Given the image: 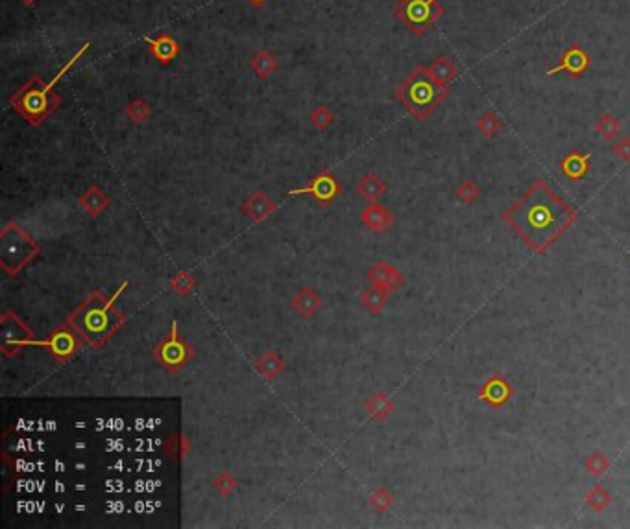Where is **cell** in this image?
I'll return each mask as SVG.
<instances>
[{"label":"cell","mask_w":630,"mask_h":529,"mask_svg":"<svg viewBox=\"0 0 630 529\" xmlns=\"http://www.w3.org/2000/svg\"><path fill=\"white\" fill-rule=\"evenodd\" d=\"M577 212L545 181L538 179L503 212L512 227L536 253H545L575 224Z\"/></svg>","instance_id":"6da1fadb"},{"label":"cell","mask_w":630,"mask_h":529,"mask_svg":"<svg viewBox=\"0 0 630 529\" xmlns=\"http://www.w3.org/2000/svg\"><path fill=\"white\" fill-rule=\"evenodd\" d=\"M126 286L128 284L124 282L118 291L113 294V297H106L102 291H92L69 316V325L92 349L106 345L113 334L120 331L126 323V316L115 306V299L122 294Z\"/></svg>","instance_id":"7a4b0ae2"},{"label":"cell","mask_w":630,"mask_h":529,"mask_svg":"<svg viewBox=\"0 0 630 529\" xmlns=\"http://www.w3.org/2000/svg\"><path fill=\"white\" fill-rule=\"evenodd\" d=\"M91 45H92L91 41L83 43L82 48L69 59L67 65L63 66L62 71L57 72L56 76L52 78L48 83L43 82L41 76H37L36 74V76H31L30 80H28V82H26L24 85L10 98L11 107H13V109H15L30 126L34 127L41 126L46 118L50 117L52 113L59 107L62 98H59V94L54 91V87H56V83L62 80L63 74H67V72L71 71L72 65H76L78 59L85 54V50L91 48Z\"/></svg>","instance_id":"3957f363"},{"label":"cell","mask_w":630,"mask_h":529,"mask_svg":"<svg viewBox=\"0 0 630 529\" xmlns=\"http://www.w3.org/2000/svg\"><path fill=\"white\" fill-rule=\"evenodd\" d=\"M447 96L449 87L436 83L424 65L416 66L412 74H409V78L396 89V100L420 122L427 120Z\"/></svg>","instance_id":"277c9868"},{"label":"cell","mask_w":630,"mask_h":529,"mask_svg":"<svg viewBox=\"0 0 630 529\" xmlns=\"http://www.w3.org/2000/svg\"><path fill=\"white\" fill-rule=\"evenodd\" d=\"M39 244L17 224H6L0 231V268L6 275H19L39 254Z\"/></svg>","instance_id":"5b68a950"},{"label":"cell","mask_w":630,"mask_h":529,"mask_svg":"<svg viewBox=\"0 0 630 529\" xmlns=\"http://www.w3.org/2000/svg\"><path fill=\"white\" fill-rule=\"evenodd\" d=\"M394 15L414 36H424L444 15V6L438 0H400L394 8Z\"/></svg>","instance_id":"8992f818"},{"label":"cell","mask_w":630,"mask_h":529,"mask_svg":"<svg viewBox=\"0 0 630 529\" xmlns=\"http://www.w3.org/2000/svg\"><path fill=\"white\" fill-rule=\"evenodd\" d=\"M154 358L159 365L172 372L180 371L181 367L187 365V361L192 358V349L178 332V321H172L169 336L163 338L154 347Z\"/></svg>","instance_id":"52a82bcc"},{"label":"cell","mask_w":630,"mask_h":529,"mask_svg":"<svg viewBox=\"0 0 630 529\" xmlns=\"http://www.w3.org/2000/svg\"><path fill=\"white\" fill-rule=\"evenodd\" d=\"M31 341L34 332L17 314L6 310L0 316V351L4 356H15L22 351V347L31 345Z\"/></svg>","instance_id":"ba28073f"},{"label":"cell","mask_w":630,"mask_h":529,"mask_svg":"<svg viewBox=\"0 0 630 529\" xmlns=\"http://www.w3.org/2000/svg\"><path fill=\"white\" fill-rule=\"evenodd\" d=\"M80 341L82 338L78 336V332L67 323V325L54 328L43 341H31V345L45 347L59 363H65L80 351Z\"/></svg>","instance_id":"9c48e42d"},{"label":"cell","mask_w":630,"mask_h":529,"mask_svg":"<svg viewBox=\"0 0 630 529\" xmlns=\"http://www.w3.org/2000/svg\"><path fill=\"white\" fill-rule=\"evenodd\" d=\"M592 56L588 54V50H584L579 43H573L569 45L566 50L562 52L559 63L549 68L547 76H556V74H566L571 80H580L584 76L586 72L589 71L592 66Z\"/></svg>","instance_id":"30bf717a"},{"label":"cell","mask_w":630,"mask_h":529,"mask_svg":"<svg viewBox=\"0 0 630 529\" xmlns=\"http://www.w3.org/2000/svg\"><path fill=\"white\" fill-rule=\"evenodd\" d=\"M342 192V184L338 183L337 177H335L333 173L329 172H322L314 175L309 184L302 187V189H294L288 192V196H303V194H309V196H313L316 199L318 203L323 205V207H328L335 201V199L340 196Z\"/></svg>","instance_id":"8fae6325"},{"label":"cell","mask_w":630,"mask_h":529,"mask_svg":"<svg viewBox=\"0 0 630 529\" xmlns=\"http://www.w3.org/2000/svg\"><path fill=\"white\" fill-rule=\"evenodd\" d=\"M144 43L148 45L150 54L158 59L159 65L163 66L170 65L180 54V45L169 34H159L158 37H144Z\"/></svg>","instance_id":"7c38bea8"},{"label":"cell","mask_w":630,"mask_h":529,"mask_svg":"<svg viewBox=\"0 0 630 529\" xmlns=\"http://www.w3.org/2000/svg\"><path fill=\"white\" fill-rule=\"evenodd\" d=\"M360 222L364 224V227H368L374 233H384V231H388L394 225V214L390 212L384 205L372 201L360 212Z\"/></svg>","instance_id":"4fadbf2b"},{"label":"cell","mask_w":630,"mask_h":529,"mask_svg":"<svg viewBox=\"0 0 630 529\" xmlns=\"http://www.w3.org/2000/svg\"><path fill=\"white\" fill-rule=\"evenodd\" d=\"M479 397H481V400L490 404V406L499 407L503 406V404H507L508 400L512 398V386H510L505 378L492 377L490 380L484 382V386H482Z\"/></svg>","instance_id":"5bb4252c"},{"label":"cell","mask_w":630,"mask_h":529,"mask_svg":"<svg viewBox=\"0 0 630 529\" xmlns=\"http://www.w3.org/2000/svg\"><path fill=\"white\" fill-rule=\"evenodd\" d=\"M274 210H276V203L272 201L268 194L261 192V190L251 192L244 201V212L255 224H262Z\"/></svg>","instance_id":"9a60e30c"},{"label":"cell","mask_w":630,"mask_h":529,"mask_svg":"<svg viewBox=\"0 0 630 529\" xmlns=\"http://www.w3.org/2000/svg\"><path fill=\"white\" fill-rule=\"evenodd\" d=\"M368 279L372 280V284L384 288L386 291H396L403 284V275L394 266L386 264V262H377L372 266V270L368 271Z\"/></svg>","instance_id":"2e32d148"},{"label":"cell","mask_w":630,"mask_h":529,"mask_svg":"<svg viewBox=\"0 0 630 529\" xmlns=\"http://www.w3.org/2000/svg\"><path fill=\"white\" fill-rule=\"evenodd\" d=\"M592 155L589 153H579V152H571L569 155L562 159V163H560V170L562 173L566 175L568 179L571 181H580L582 177H586V173H588L589 166H592Z\"/></svg>","instance_id":"e0dca14e"},{"label":"cell","mask_w":630,"mask_h":529,"mask_svg":"<svg viewBox=\"0 0 630 529\" xmlns=\"http://www.w3.org/2000/svg\"><path fill=\"white\" fill-rule=\"evenodd\" d=\"M293 308L296 310L298 316L305 317H313L318 310H320V306H322V299L318 296L316 291L313 288H309V286H303L298 290L296 296L293 297Z\"/></svg>","instance_id":"ac0fdd59"},{"label":"cell","mask_w":630,"mask_h":529,"mask_svg":"<svg viewBox=\"0 0 630 529\" xmlns=\"http://www.w3.org/2000/svg\"><path fill=\"white\" fill-rule=\"evenodd\" d=\"M78 205H80L91 218H97V216H100V214L111 205V199H109L108 194L102 192L98 187H89V189L78 198Z\"/></svg>","instance_id":"d6986e66"},{"label":"cell","mask_w":630,"mask_h":529,"mask_svg":"<svg viewBox=\"0 0 630 529\" xmlns=\"http://www.w3.org/2000/svg\"><path fill=\"white\" fill-rule=\"evenodd\" d=\"M427 71L433 76V80L436 83H440L442 87H449L451 82H455V78L458 76V66L447 56L436 57L435 61L427 66Z\"/></svg>","instance_id":"ffe728a7"},{"label":"cell","mask_w":630,"mask_h":529,"mask_svg":"<svg viewBox=\"0 0 630 529\" xmlns=\"http://www.w3.org/2000/svg\"><path fill=\"white\" fill-rule=\"evenodd\" d=\"M253 367H255L257 372H259L265 380L272 382L276 380L277 375L285 369V361L281 360V356H279L276 351H267L262 352L261 356L253 361Z\"/></svg>","instance_id":"44dd1931"},{"label":"cell","mask_w":630,"mask_h":529,"mask_svg":"<svg viewBox=\"0 0 630 529\" xmlns=\"http://www.w3.org/2000/svg\"><path fill=\"white\" fill-rule=\"evenodd\" d=\"M364 410L374 421L381 423L384 419L390 417V413L394 412V403L390 400L383 391H375L372 397L364 403Z\"/></svg>","instance_id":"7402d4cb"},{"label":"cell","mask_w":630,"mask_h":529,"mask_svg":"<svg viewBox=\"0 0 630 529\" xmlns=\"http://www.w3.org/2000/svg\"><path fill=\"white\" fill-rule=\"evenodd\" d=\"M388 294L390 291H386L384 288L372 284L360 294V305L368 312H372V314H381L384 310L386 303H388Z\"/></svg>","instance_id":"603a6c76"},{"label":"cell","mask_w":630,"mask_h":529,"mask_svg":"<svg viewBox=\"0 0 630 529\" xmlns=\"http://www.w3.org/2000/svg\"><path fill=\"white\" fill-rule=\"evenodd\" d=\"M357 192H359L360 198L368 199L370 203H372V201H377L379 198H383L384 192H386V184L375 173H366L359 181V184H357Z\"/></svg>","instance_id":"cb8c5ba5"},{"label":"cell","mask_w":630,"mask_h":529,"mask_svg":"<svg viewBox=\"0 0 630 529\" xmlns=\"http://www.w3.org/2000/svg\"><path fill=\"white\" fill-rule=\"evenodd\" d=\"M595 131H597V135H599L603 140H614V138L621 133L620 118H615L614 115H610V113L601 115L599 120L595 122Z\"/></svg>","instance_id":"d4e9b609"},{"label":"cell","mask_w":630,"mask_h":529,"mask_svg":"<svg viewBox=\"0 0 630 529\" xmlns=\"http://www.w3.org/2000/svg\"><path fill=\"white\" fill-rule=\"evenodd\" d=\"M251 71L255 72L259 78H267L270 76L272 72H276L277 68V61L276 57L272 56L268 50H259L255 56L251 57Z\"/></svg>","instance_id":"484cf974"},{"label":"cell","mask_w":630,"mask_h":529,"mask_svg":"<svg viewBox=\"0 0 630 529\" xmlns=\"http://www.w3.org/2000/svg\"><path fill=\"white\" fill-rule=\"evenodd\" d=\"M501 127H503L501 118H499V115L493 111H484L481 117H479V120H477V131L486 138L496 137L497 133L501 131Z\"/></svg>","instance_id":"4316f807"},{"label":"cell","mask_w":630,"mask_h":529,"mask_svg":"<svg viewBox=\"0 0 630 529\" xmlns=\"http://www.w3.org/2000/svg\"><path fill=\"white\" fill-rule=\"evenodd\" d=\"M584 500L586 504L594 509L595 513H601V511L605 507H608V504L612 502V493H610L608 488L603 487V485H595V487L589 488Z\"/></svg>","instance_id":"83f0119b"},{"label":"cell","mask_w":630,"mask_h":529,"mask_svg":"<svg viewBox=\"0 0 630 529\" xmlns=\"http://www.w3.org/2000/svg\"><path fill=\"white\" fill-rule=\"evenodd\" d=\"M196 279L190 275L189 271H178L172 280H170V288L172 291H176L178 296H189L190 291L195 290Z\"/></svg>","instance_id":"f1b7e54d"},{"label":"cell","mask_w":630,"mask_h":529,"mask_svg":"<svg viewBox=\"0 0 630 529\" xmlns=\"http://www.w3.org/2000/svg\"><path fill=\"white\" fill-rule=\"evenodd\" d=\"M124 113H126V117H128L132 122L143 124L144 120L150 117V107H148V103L144 102V100L137 98V100H132V102L126 106Z\"/></svg>","instance_id":"f546056e"},{"label":"cell","mask_w":630,"mask_h":529,"mask_svg":"<svg viewBox=\"0 0 630 529\" xmlns=\"http://www.w3.org/2000/svg\"><path fill=\"white\" fill-rule=\"evenodd\" d=\"M455 194L456 198L461 199V201H464V203H473L475 199L481 198L482 190L473 179H466V181H462V183L456 187Z\"/></svg>","instance_id":"4dcf8cb0"},{"label":"cell","mask_w":630,"mask_h":529,"mask_svg":"<svg viewBox=\"0 0 630 529\" xmlns=\"http://www.w3.org/2000/svg\"><path fill=\"white\" fill-rule=\"evenodd\" d=\"M370 505L379 511V513H386L392 505H394V496L390 494V491H386L384 487L375 488L374 493L370 494Z\"/></svg>","instance_id":"1f68e13d"},{"label":"cell","mask_w":630,"mask_h":529,"mask_svg":"<svg viewBox=\"0 0 630 529\" xmlns=\"http://www.w3.org/2000/svg\"><path fill=\"white\" fill-rule=\"evenodd\" d=\"M584 468L592 474V476H603V474L610 468V461L605 454L594 452L589 458H586Z\"/></svg>","instance_id":"d6a6232c"},{"label":"cell","mask_w":630,"mask_h":529,"mask_svg":"<svg viewBox=\"0 0 630 529\" xmlns=\"http://www.w3.org/2000/svg\"><path fill=\"white\" fill-rule=\"evenodd\" d=\"M213 487L216 488V493L220 494L222 498H230L233 491L237 488V479L227 472H220L213 481Z\"/></svg>","instance_id":"836d02e7"},{"label":"cell","mask_w":630,"mask_h":529,"mask_svg":"<svg viewBox=\"0 0 630 529\" xmlns=\"http://www.w3.org/2000/svg\"><path fill=\"white\" fill-rule=\"evenodd\" d=\"M189 441L183 437V435H174V437L169 439L167 443V452L172 456L174 459H183L187 454H189Z\"/></svg>","instance_id":"e575fe53"},{"label":"cell","mask_w":630,"mask_h":529,"mask_svg":"<svg viewBox=\"0 0 630 529\" xmlns=\"http://www.w3.org/2000/svg\"><path fill=\"white\" fill-rule=\"evenodd\" d=\"M311 122L318 127V129H326L333 124V113L331 109L326 106H318L313 113H311Z\"/></svg>","instance_id":"d590c367"},{"label":"cell","mask_w":630,"mask_h":529,"mask_svg":"<svg viewBox=\"0 0 630 529\" xmlns=\"http://www.w3.org/2000/svg\"><path fill=\"white\" fill-rule=\"evenodd\" d=\"M614 153H615V157H620L621 161H625V163H629L630 161V137H623L620 140V143H615L614 144Z\"/></svg>","instance_id":"8d00e7d4"},{"label":"cell","mask_w":630,"mask_h":529,"mask_svg":"<svg viewBox=\"0 0 630 529\" xmlns=\"http://www.w3.org/2000/svg\"><path fill=\"white\" fill-rule=\"evenodd\" d=\"M248 2H250L251 6H262V4H267L268 0H248Z\"/></svg>","instance_id":"74e56055"},{"label":"cell","mask_w":630,"mask_h":529,"mask_svg":"<svg viewBox=\"0 0 630 529\" xmlns=\"http://www.w3.org/2000/svg\"><path fill=\"white\" fill-rule=\"evenodd\" d=\"M22 2H24V4L30 6V4H34V2H36V0H22Z\"/></svg>","instance_id":"f35d334b"}]
</instances>
